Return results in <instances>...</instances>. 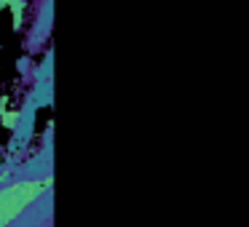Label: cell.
Listing matches in <instances>:
<instances>
[{"label":"cell","mask_w":249,"mask_h":227,"mask_svg":"<svg viewBox=\"0 0 249 227\" xmlns=\"http://www.w3.org/2000/svg\"><path fill=\"white\" fill-rule=\"evenodd\" d=\"M51 187H54L51 174L8 179L6 184H0V225L19 227V222L24 219L27 211L38 209L43 200L51 198Z\"/></svg>","instance_id":"cell-1"},{"label":"cell","mask_w":249,"mask_h":227,"mask_svg":"<svg viewBox=\"0 0 249 227\" xmlns=\"http://www.w3.org/2000/svg\"><path fill=\"white\" fill-rule=\"evenodd\" d=\"M0 227H8V225H0Z\"/></svg>","instance_id":"cell-4"},{"label":"cell","mask_w":249,"mask_h":227,"mask_svg":"<svg viewBox=\"0 0 249 227\" xmlns=\"http://www.w3.org/2000/svg\"><path fill=\"white\" fill-rule=\"evenodd\" d=\"M3 8H6V0H0V11H3Z\"/></svg>","instance_id":"cell-3"},{"label":"cell","mask_w":249,"mask_h":227,"mask_svg":"<svg viewBox=\"0 0 249 227\" xmlns=\"http://www.w3.org/2000/svg\"><path fill=\"white\" fill-rule=\"evenodd\" d=\"M6 8H11V16H14V30H22V24H24V8H27V0H6Z\"/></svg>","instance_id":"cell-2"}]
</instances>
